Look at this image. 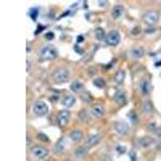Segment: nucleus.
<instances>
[{"mask_svg": "<svg viewBox=\"0 0 161 161\" xmlns=\"http://www.w3.org/2000/svg\"><path fill=\"white\" fill-rule=\"evenodd\" d=\"M82 137H84V132L80 130V129H73V130L69 132V139H71L74 143L80 142V140H82Z\"/></svg>", "mask_w": 161, "mask_h": 161, "instance_id": "nucleus-11", "label": "nucleus"}, {"mask_svg": "<svg viewBox=\"0 0 161 161\" xmlns=\"http://www.w3.org/2000/svg\"><path fill=\"white\" fill-rule=\"evenodd\" d=\"M90 113H92V116H95V118H102L105 114V106L100 105V103L93 105L92 108H90Z\"/></svg>", "mask_w": 161, "mask_h": 161, "instance_id": "nucleus-9", "label": "nucleus"}, {"mask_svg": "<svg viewBox=\"0 0 161 161\" xmlns=\"http://www.w3.org/2000/svg\"><path fill=\"white\" fill-rule=\"evenodd\" d=\"M113 100H114L118 105H124V103L127 102V95H126V92H123V90L116 92V93H114V97H113Z\"/></svg>", "mask_w": 161, "mask_h": 161, "instance_id": "nucleus-13", "label": "nucleus"}, {"mask_svg": "<svg viewBox=\"0 0 161 161\" xmlns=\"http://www.w3.org/2000/svg\"><path fill=\"white\" fill-rule=\"evenodd\" d=\"M129 53H130V58L139 60V58L143 57V48H142V47H134V48H130Z\"/></svg>", "mask_w": 161, "mask_h": 161, "instance_id": "nucleus-16", "label": "nucleus"}, {"mask_svg": "<svg viewBox=\"0 0 161 161\" xmlns=\"http://www.w3.org/2000/svg\"><path fill=\"white\" fill-rule=\"evenodd\" d=\"M69 119H71V113H69L68 110L58 111V114H57V123H58L60 126H66V124L69 123Z\"/></svg>", "mask_w": 161, "mask_h": 161, "instance_id": "nucleus-6", "label": "nucleus"}, {"mask_svg": "<svg viewBox=\"0 0 161 161\" xmlns=\"http://www.w3.org/2000/svg\"><path fill=\"white\" fill-rule=\"evenodd\" d=\"M124 77H126V71H118V73H116V82H118V84H123Z\"/></svg>", "mask_w": 161, "mask_h": 161, "instance_id": "nucleus-24", "label": "nucleus"}, {"mask_svg": "<svg viewBox=\"0 0 161 161\" xmlns=\"http://www.w3.org/2000/svg\"><path fill=\"white\" fill-rule=\"evenodd\" d=\"M37 15H39V8H31V10H29V16H31L34 21L37 19Z\"/></svg>", "mask_w": 161, "mask_h": 161, "instance_id": "nucleus-26", "label": "nucleus"}, {"mask_svg": "<svg viewBox=\"0 0 161 161\" xmlns=\"http://www.w3.org/2000/svg\"><path fill=\"white\" fill-rule=\"evenodd\" d=\"M31 111L36 118H40V116H45L48 113V105L45 102H34L31 105Z\"/></svg>", "mask_w": 161, "mask_h": 161, "instance_id": "nucleus-1", "label": "nucleus"}, {"mask_svg": "<svg viewBox=\"0 0 161 161\" xmlns=\"http://www.w3.org/2000/svg\"><path fill=\"white\" fill-rule=\"evenodd\" d=\"M105 42L108 44V45H118L121 42V36L118 31H110V32H106V39H105Z\"/></svg>", "mask_w": 161, "mask_h": 161, "instance_id": "nucleus-5", "label": "nucleus"}, {"mask_svg": "<svg viewBox=\"0 0 161 161\" xmlns=\"http://www.w3.org/2000/svg\"><path fill=\"white\" fill-rule=\"evenodd\" d=\"M39 57L42 60H55L58 57V52L50 45H45V47H42L39 50Z\"/></svg>", "mask_w": 161, "mask_h": 161, "instance_id": "nucleus-3", "label": "nucleus"}, {"mask_svg": "<svg viewBox=\"0 0 161 161\" xmlns=\"http://www.w3.org/2000/svg\"><path fill=\"white\" fill-rule=\"evenodd\" d=\"M98 5H100V7H105V5H106V2H105V0H102V2H98Z\"/></svg>", "mask_w": 161, "mask_h": 161, "instance_id": "nucleus-33", "label": "nucleus"}, {"mask_svg": "<svg viewBox=\"0 0 161 161\" xmlns=\"http://www.w3.org/2000/svg\"><path fill=\"white\" fill-rule=\"evenodd\" d=\"M76 103V97L74 95H63L61 97V105L64 106V108H69V106H73Z\"/></svg>", "mask_w": 161, "mask_h": 161, "instance_id": "nucleus-14", "label": "nucleus"}, {"mask_svg": "<svg viewBox=\"0 0 161 161\" xmlns=\"http://www.w3.org/2000/svg\"><path fill=\"white\" fill-rule=\"evenodd\" d=\"M140 92L143 93V95H150V92H152V82H150V79H143L142 82H140Z\"/></svg>", "mask_w": 161, "mask_h": 161, "instance_id": "nucleus-10", "label": "nucleus"}, {"mask_svg": "<svg viewBox=\"0 0 161 161\" xmlns=\"http://www.w3.org/2000/svg\"><path fill=\"white\" fill-rule=\"evenodd\" d=\"M145 32H147V34H152V32H155V28H153V26H152V28H148V29H147Z\"/></svg>", "mask_w": 161, "mask_h": 161, "instance_id": "nucleus-30", "label": "nucleus"}, {"mask_svg": "<svg viewBox=\"0 0 161 161\" xmlns=\"http://www.w3.org/2000/svg\"><path fill=\"white\" fill-rule=\"evenodd\" d=\"M114 130L119 134V136H124V134H127V124L124 123V121H118V123H114Z\"/></svg>", "mask_w": 161, "mask_h": 161, "instance_id": "nucleus-12", "label": "nucleus"}, {"mask_svg": "<svg viewBox=\"0 0 161 161\" xmlns=\"http://www.w3.org/2000/svg\"><path fill=\"white\" fill-rule=\"evenodd\" d=\"M90 114H92V113H89L87 110H80V111H79V114H77L79 123H84V124H87V123H89V119H90Z\"/></svg>", "mask_w": 161, "mask_h": 161, "instance_id": "nucleus-17", "label": "nucleus"}, {"mask_svg": "<svg viewBox=\"0 0 161 161\" xmlns=\"http://www.w3.org/2000/svg\"><path fill=\"white\" fill-rule=\"evenodd\" d=\"M142 110H143V114H152L153 113V105L148 100H145L142 103Z\"/></svg>", "mask_w": 161, "mask_h": 161, "instance_id": "nucleus-20", "label": "nucleus"}, {"mask_svg": "<svg viewBox=\"0 0 161 161\" xmlns=\"http://www.w3.org/2000/svg\"><path fill=\"white\" fill-rule=\"evenodd\" d=\"M53 152H55V153H63V152H64V139H60V140L55 143V147H53Z\"/></svg>", "mask_w": 161, "mask_h": 161, "instance_id": "nucleus-21", "label": "nucleus"}, {"mask_svg": "<svg viewBox=\"0 0 161 161\" xmlns=\"http://www.w3.org/2000/svg\"><path fill=\"white\" fill-rule=\"evenodd\" d=\"M87 150H89L87 147H79L77 152H76V155H77V156H82V155H86V153H87Z\"/></svg>", "mask_w": 161, "mask_h": 161, "instance_id": "nucleus-27", "label": "nucleus"}, {"mask_svg": "<svg viewBox=\"0 0 161 161\" xmlns=\"http://www.w3.org/2000/svg\"><path fill=\"white\" fill-rule=\"evenodd\" d=\"M139 32H140V28H134L132 29V36H137Z\"/></svg>", "mask_w": 161, "mask_h": 161, "instance_id": "nucleus-28", "label": "nucleus"}, {"mask_svg": "<svg viewBox=\"0 0 161 161\" xmlns=\"http://www.w3.org/2000/svg\"><path fill=\"white\" fill-rule=\"evenodd\" d=\"M42 161H53V159H50V158H45V159H42Z\"/></svg>", "mask_w": 161, "mask_h": 161, "instance_id": "nucleus-34", "label": "nucleus"}, {"mask_svg": "<svg viewBox=\"0 0 161 161\" xmlns=\"http://www.w3.org/2000/svg\"><path fill=\"white\" fill-rule=\"evenodd\" d=\"M82 102H86V103H90L92 102V95H90V92H82Z\"/></svg>", "mask_w": 161, "mask_h": 161, "instance_id": "nucleus-25", "label": "nucleus"}, {"mask_svg": "<svg viewBox=\"0 0 161 161\" xmlns=\"http://www.w3.org/2000/svg\"><path fill=\"white\" fill-rule=\"evenodd\" d=\"M137 145L140 147V148H147V147L153 145V139L152 137H142V139H139Z\"/></svg>", "mask_w": 161, "mask_h": 161, "instance_id": "nucleus-18", "label": "nucleus"}, {"mask_svg": "<svg viewBox=\"0 0 161 161\" xmlns=\"http://www.w3.org/2000/svg\"><path fill=\"white\" fill-rule=\"evenodd\" d=\"M39 139H40V140H44V142H47V140H48V139L44 136V134H39Z\"/></svg>", "mask_w": 161, "mask_h": 161, "instance_id": "nucleus-29", "label": "nucleus"}, {"mask_svg": "<svg viewBox=\"0 0 161 161\" xmlns=\"http://www.w3.org/2000/svg\"><path fill=\"white\" fill-rule=\"evenodd\" d=\"M130 119H132V123H137V119H136V114L130 113Z\"/></svg>", "mask_w": 161, "mask_h": 161, "instance_id": "nucleus-32", "label": "nucleus"}, {"mask_svg": "<svg viewBox=\"0 0 161 161\" xmlns=\"http://www.w3.org/2000/svg\"><path fill=\"white\" fill-rule=\"evenodd\" d=\"M45 39H47V40H52V39H53V34H52V32H50V34H45Z\"/></svg>", "mask_w": 161, "mask_h": 161, "instance_id": "nucleus-31", "label": "nucleus"}, {"mask_svg": "<svg viewBox=\"0 0 161 161\" xmlns=\"http://www.w3.org/2000/svg\"><path fill=\"white\" fill-rule=\"evenodd\" d=\"M158 18H159L158 11H147L145 15H143L145 23H148V24H156L158 23Z\"/></svg>", "mask_w": 161, "mask_h": 161, "instance_id": "nucleus-8", "label": "nucleus"}, {"mask_svg": "<svg viewBox=\"0 0 161 161\" xmlns=\"http://www.w3.org/2000/svg\"><path fill=\"white\" fill-rule=\"evenodd\" d=\"M52 77H53V80H55L57 84H63V82H66V80L69 79V69L68 68H58V69L53 71Z\"/></svg>", "mask_w": 161, "mask_h": 161, "instance_id": "nucleus-2", "label": "nucleus"}, {"mask_svg": "<svg viewBox=\"0 0 161 161\" xmlns=\"http://www.w3.org/2000/svg\"><path fill=\"white\" fill-rule=\"evenodd\" d=\"M31 155L37 159H45L47 155H48V148H45L42 145H34L31 148Z\"/></svg>", "mask_w": 161, "mask_h": 161, "instance_id": "nucleus-4", "label": "nucleus"}, {"mask_svg": "<svg viewBox=\"0 0 161 161\" xmlns=\"http://www.w3.org/2000/svg\"><path fill=\"white\" fill-rule=\"evenodd\" d=\"M69 89L76 93V92H84V84H82V80H74V82L69 86Z\"/></svg>", "mask_w": 161, "mask_h": 161, "instance_id": "nucleus-19", "label": "nucleus"}, {"mask_svg": "<svg viewBox=\"0 0 161 161\" xmlns=\"http://www.w3.org/2000/svg\"><path fill=\"white\" fill-rule=\"evenodd\" d=\"M93 86L98 89H105V79L103 77H95L93 79Z\"/></svg>", "mask_w": 161, "mask_h": 161, "instance_id": "nucleus-22", "label": "nucleus"}, {"mask_svg": "<svg viewBox=\"0 0 161 161\" xmlns=\"http://www.w3.org/2000/svg\"><path fill=\"white\" fill-rule=\"evenodd\" d=\"M100 140H102L100 134H90V136L87 137V140H86V147L87 148H92V147H95L97 143H100Z\"/></svg>", "mask_w": 161, "mask_h": 161, "instance_id": "nucleus-7", "label": "nucleus"}, {"mask_svg": "<svg viewBox=\"0 0 161 161\" xmlns=\"http://www.w3.org/2000/svg\"><path fill=\"white\" fill-rule=\"evenodd\" d=\"M123 13H124V7H123V5H116V7H113L111 18H113V19H119L121 16H123Z\"/></svg>", "mask_w": 161, "mask_h": 161, "instance_id": "nucleus-15", "label": "nucleus"}, {"mask_svg": "<svg viewBox=\"0 0 161 161\" xmlns=\"http://www.w3.org/2000/svg\"><path fill=\"white\" fill-rule=\"evenodd\" d=\"M93 36H95V39H97V40H105V39H106L105 31H103V29H100V28H98V29H95V34H93Z\"/></svg>", "mask_w": 161, "mask_h": 161, "instance_id": "nucleus-23", "label": "nucleus"}]
</instances>
